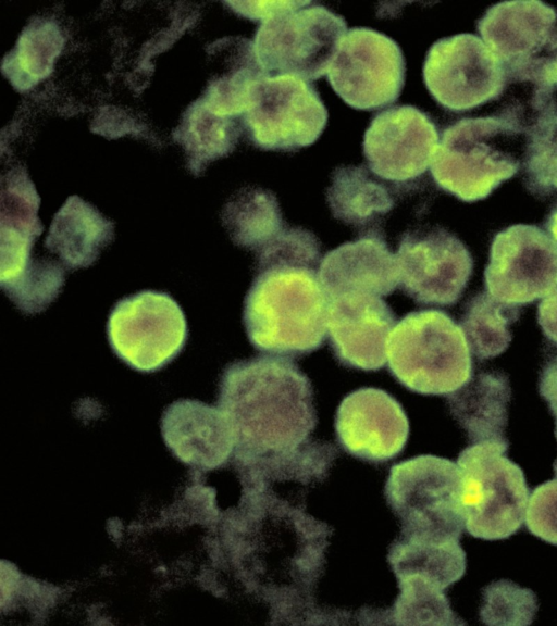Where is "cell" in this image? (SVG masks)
<instances>
[{
	"label": "cell",
	"mask_w": 557,
	"mask_h": 626,
	"mask_svg": "<svg viewBox=\"0 0 557 626\" xmlns=\"http://www.w3.org/2000/svg\"><path fill=\"white\" fill-rule=\"evenodd\" d=\"M537 608L532 590L502 579L483 588L480 617L486 625H529Z\"/></svg>",
	"instance_id": "f546056e"
},
{
	"label": "cell",
	"mask_w": 557,
	"mask_h": 626,
	"mask_svg": "<svg viewBox=\"0 0 557 626\" xmlns=\"http://www.w3.org/2000/svg\"><path fill=\"white\" fill-rule=\"evenodd\" d=\"M520 306L507 304L481 292L465 305L460 327L469 348L479 360L503 353L511 341L509 326L518 320Z\"/></svg>",
	"instance_id": "484cf974"
},
{
	"label": "cell",
	"mask_w": 557,
	"mask_h": 626,
	"mask_svg": "<svg viewBox=\"0 0 557 626\" xmlns=\"http://www.w3.org/2000/svg\"><path fill=\"white\" fill-rule=\"evenodd\" d=\"M63 38L58 26L37 21L22 33L15 49L4 59L3 73L18 90H26L47 77L60 54Z\"/></svg>",
	"instance_id": "4316f807"
},
{
	"label": "cell",
	"mask_w": 557,
	"mask_h": 626,
	"mask_svg": "<svg viewBox=\"0 0 557 626\" xmlns=\"http://www.w3.org/2000/svg\"><path fill=\"white\" fill-rule=\"evenodd\" d=\"M183 128L186 149L205 161L227 155L239 136L238 125L233 117L214 113L202 101L190 108Z\"/></svg>",
	"instance_id": "f1b7e54d"
},
{
	"label": "cell",
	"mask_w": 557,
	"mask_h": 626,
	"mask_svg": "<svg viewBox=\"0 0 557 626\" xmlns=\"http://www.w3.org/2000/svg\"><path fill=\"white\" fill-rule=\"evenodd\" d=\"M508 448L507 439L475 442L457 459L465 528L474 538L507 539L523 524L529 487Z\"/></svg>",
	"instance_id": "5b68a950"
},
{
	"label": "cell",
	"mask_w": 557,
	"mask_h": 626,
	"mask_svg": "<svg viewBox=\"0 0 557 626\" xmlns=\"http://www.w3.org/2000/svg\"><path fill=\"white\" fill-rule=\"evenodd\" d=\"M386 500L401 523V535L460 540L465 527L457 463L419 455L392 466Z\"/></svg>",
	"instance_id": "8992f818"
},
{
	"label": "cell",
	"mask_w": 557,
	"mask_h": 626,
	"mask_svg": "<svg viewBox=\"0 0 557 626\" xmlns=\"http://www.w3.org/2000/svg\"><path fill=\"white\" fill-rule=\"evenodd\" d=\"M161 431L178 459L203 468L221 465L236 447L223 411L198 400L181 399L170 404L162 414Z\"/></svg>",
	"instance_id": "ffe728a7"
},
{
	"label": "cell",
	"mask_w": 557,
	"mask_h": 626,
	"mask_svg": "<svg viewBox=\"0 0 557 626\" xmlns=\"http://www.w3.org/2000/svg\"><path fill=\"white\" fill-rule=\"evenodd\" d=\"M537 322L545 337L557 343V286L539 303Z\"/></svg>",
	"instance_id": "836d02e7"
},
{
	"label": "cell",
	"mask_w": 557,
	"mask_h": 626,
	"mask_svg": "<svg viewBox=\"0 0 557 626\" xmlns=\"http://www.w3.org/2000/svg\"><path fill=\"white\" fill-rule=\"evenodd\" d=\"M222 223L236 246L255 253L286 226L275 195L260 187L238 190L224 205Z\"/></svg>",
	"instance_id": "d4e9b609"
},
{
	"label": "cell",
	"mask_w": 557,
	"mask_h": 626,
	"mask_svg": "<svg viewBox=\"0 0 557 626\" xmlns=\"http://www.w3.org/2000/svg\"><path fill=\"white\" fill-rule=\"evenodd\" d=\"M107 336L121 361L135 371L152 373L183 351L188 327L184 311L168 292L141 290L114 304Z\"/></svg>",
	"instance_id": "9c48e42d"
},
{
	"label": "cell",
	"mask_w": 557,
	"mask_h": 626,
	"mask_svg": "<svg viewBox=\"0 0 557 626\" xmlns=\"http://www.w3.org/2000/svg\"><path fill=\"white\" fill-rule=\"evenodd\" d=\"M552 78H553L554 84L557 85V58H556L555 64L553 66Z\"/></svg>",
	"instance_id": "8d00e7d4"
},
{
	"label": "cell",
	"mask_w": 557,
	"mask_h": 626,
	"mask_svg": "<svg viewBox=\"0 0 557 626\" xmlns=\"http://www.w3.org/2000/svg\"><path fill=\"white\" fill-rule=\"evenodd\" d=\"M484 285L493 298L517 306L545 297L557 286V243L536 225L502 229L491 242Z\"/></svg>",
	"instance_id": "4fadbf2b"
},
{
	"label": "cell",
	"mask_w": 557,
	"mask_h": 626,
	"mask_svg": "<svg viewBox=\"0 0 557 626\" xmlns=\"http://www.w3.org/2000/svg\"><path fill=\"white\" fill-rule=\"evenodd\" d=\"M395 323L393 310L380 297L350 295L329 301V342L336 359L347 367L382 368Z\"/></svg>",
	"instance_id": "ac0fdd59"
},
{
	"label": "cell",
	"mask_w": 557,
	"mask_h": 626,
	"mask_svg": "<svg viewBox=\"0 0 557 626\" xmlns=\"http://www.w3.org/2000/svg\"><path fill=\"white\" fill-rule=\"evenodd\" d=\"M405 76V58L398 43L368 27L346 33L327 71L330 85L344 102L364 111L395 102Z\"/></svg>",
	"instance_id": "8fae6325"
},
{
	"label": "cell",
	"mask_w": 557,
	"mask_h": 626,
	"mask_svg": "<svg viewBox=\"0 0 557 626\" xmlns=\"http://www.w3.org/2000/svg\"><path fill=\"white\" fill-rule=\"evenodd\" d=\"M320 258L315 235L288 225L256 253L243 323L258 351L299 358L324 342L329 298L319 278Z\"/></svg>",
	"instance_id": "6da1fadb"
},
{
	"label": "cell",
	"mask_w": 557,
	"mask_h": 626,
	"mask_svg": "<svg viewBox=\"0 0 557 626\" xmlns=\"http://www.w3.org/2000/svg\"><path fill=\"white\" fill-rule=\"evenodd\" d=\"M395 603L397 624L461 625L443 590L424 585H400Z\"/></svg>",
	"instance_id": "4dcf8cb0"
},
{
	"label": "cell",
	"mask_w": 557,
	"mask_h": 626,
	"mask_svg": "<svg viewBox=\"0 0 557 626\" xmlns=\"http://www.w3.org/2000/svg\"><path fill=\"white\" fill-rule=\"evenodd\" d=\"M511 389L507 375L482 372L447 398L450 412L472 443L506 439Z\"/></svg>",
	"instance_id": "7402d4cb"
},
{
	"label": "cell",
	"mask_w": 557,
	"mask_h": 626,
	"mask_svg": "<svg viewBox=\"0 0 557 626\" xmlns=\"http://www.w3.org/2000/svg\"><path fill=\"white\" fill-rule=\"evenodd\" d=\"M327 116L319 92L306 79L267 75L251 89L244 125L257 148L293 152L321 136Z\"/></svg>",
	"instance_id": "30bf717a"
},
{
	"label": "cell",
	"mask_w": 557,
	"mask_h": 626,
	"mask_svg": "<svg viewBox=\"0 0 557 626\" xmlns=\"http://www.w3.org/2000/svg\"><path fill=\"white\" fill-rule=\"evenodd\" d=\"M544 226L546 233L557 243V202L550 209V212L546 217Z\"/></svg>",
	"instance_id": "e575fe53"
},
{
	"label": "cell",
	"mask_w": 557,
	"mask_h": 626,
	"mask_svg": "<svg viewBox=\"0 0 557 626\" xmlns=\"http://www.w3.org/2000/svg\"><path fill=\"white\" fill-rule=\"evenodd\" d=\"M376 177L364 165L336 167L326 190L332 215L347 225L367 228L389 213L394 199Z\"/></svg>",
	"instance_id": "cb8c5ba5"
},
{
	"label": "cell",
	"mask_w": 557,
	"mask_h": 626,
	"mask_svg": "<svg viewBox=\"0 0 557 626\" xmlns=\"http://www.w3.org/2000/svg\"><path fill=\"white\" fill-rule=\"evenodd\" d=\"M555 477L536 486L528 500L524 522L532 535L557 546V470Z\"/></svg>",
	"instance_id": "1f68e13d"
},
{
	"label": "cell",
	"mask_w": 557,
	"mask_h": 626,
	"mask_svg": "<svg viewBox=\"0 0 557 626\" xmlns=\"http://www.w3.org/2000/svg\"><path fill=\"white\" fill-rule=\"evenodd\" d=\"M35 213H1L0 285L24 314L45 311L62 291L63 267L51 259L32 256L34 241L42 231Z\"/></svg>",
	"instance_id": "2e32d148"
},
{
	"label": "cell",
	"mask_w": 557,
	"mask_h": 626,
	"mask_svg": "<svg viewBox=\"0 0 557 626\" xmlns=\"http://www.w3.org/2000/svg\"><path fill=\"white\" fill-rule=\"evenodd\" d=\"M431 116L409 104L373 116L363 136V155L371 172L388 181L408 183L425 173L438 145Z\"/></svg>",
	"instance_id": "9a60e30c"
},
{
	"label": "cell",
	"mask_w": 557,
	"mask_h": 626,
	"mask_svg": "<svg viewBox=\"0 0 557 626\" xmlns=\"http://www.w3.org/2000/svg\"><path fill=\"white\" fill-rule=\"evenodd\" d=\"M319 278L329 301L350 295L388 296L399 285L396 255L374 228L329 251Z\"/></svg>",
	"instance_id": "d6986e66"
},
{
	"label": "cell",
	"mask_w": 557,
	"mask_h": 626,
	"mask_svg": "<svg viewBox=\"0 0 557 626\" xmlns=\"http://www.w3.org/2000/svg\"><path fill=\"white\" fill-rule=\"evenodd\" d=\"M311 1H230L225 2L238 15L251 21H265L278 13L301 8Z\"/></svg>",
	"instance_id": "d6a6232c"
},
{
	"label": "cell",
	"mask_w": 557,
	"mask_h": 626,
	"mask_svg": "<svg viewBox=\"0 0 557 626\" xmlns=\"http://www.w3.org/2000/svg\"><path fill=\"white\" fill-rule=\"evenodd\" d=\"M346 28L343 16L310 2L263 21L253 48L268 75L314 80L329 71Z\"/></svg>",
	"instance_id": "ba28073f"
},
{
	"label": "cell",
	"mask_w": 557,
	"mask_h": 626,
	"mask_svg": "<svg viewBox=\"0 0 557 626\" xmlns=\"http://www.w3.org/2000/svg\"><path fill=\"white\" fill-rule=\"evenodd\" d=\"M523 184L539 199L557 192V112L541 117L525 133Z\"/></svg>",
	"instance_id": "83f0119b"
},
{
	"label": "cell",
	"mask_w": 557,
	"mask_h": 626,
	"mask_svg": "<svg viewBox=\"0 0 557 626\" xmlns=\"http://www.w3.org/2000/svg\"><path fill=\"white\" fill-rule=\"evenodd\" d=\"M524 146L525 134L496 115L463 117L442 132L431 174L459 200H483L518 173Z\"/></svg>",
	"instance_id": "3957f363"
},
{
	"label": "cell",
	"mask_w": 557,
	"mask_h": 626,
	"mask_svg": "<svg viewBox=\"0 0 557 626\" xmlns=\"http://www.w3.org/2000/svg\"><path fill=\"white\" fill-rule=\"evenodd\" d=\"M549 410L552 412V414L555 416L556 418V428H555V435H556V439H557V403L549 406ZM553 468H557V459L555 460L554 464H553Z\"/></svg>",
	"instance_id": "d590c367"
},
{
	"label": "cell",
	"mask_w": 557,
	"mask_h": 626,
	"mask_svg": "<svg viewBox=\"0 0 557 626\" xmlns=\"http://www.w3.org/2000/svg\"><path fill=\"white\" fill-rule=\"evenodd\" d=\"M386 358L392 375L422 395H450L473 376L461 327L438 310L405 315L388 336Z\"/></svg>",
	"instance_id": "277c9868"
},
{
	"label": "cell",
	"mask_w": 557,
	"mask_h": 626,
	"mask_svg": "<svg viewBox=\"0 0 557 626\" xmlns=\"http://www.w3.org/2000/svg\"><path fill=\"white\" fill-rule=\"evenodd\" d=\"M218 402L242 452H294L317 424L311 383L285 356L258 355L227 364Z\"/></svg>",
	"instance_id": "7a4b0ae2"
},
{
	"label": "cell",
	"mask_w": 557,
	"mask_h": 626,
	"mask_svg": "<svg viewBox=\"0 0 557 626\" xmlns=\"http://www.w3.org/2000/svg\"><path fill=\"white\" fill-rule=\"evenodd\" d=\"M396 261L401 291L423 305L455 304L473 270L468 248L442 227L404 234Z\"/></svg>",
	"instance_id": "5bb4252c"
},
{
	"label": "cell",
	"mask_w": 557,
	"mask_h": 626,
	"mask_svg": "<svg viewBox=\"0 0 557 626\" xmlns=\"http://www.w3.org/2000/svg\"><path fill=\"white\" fill-rule=\"evenodd\" d=\"M388 562L399 583H421L444 590L466 572L459 540H432L401 535L389 547Z\"/></svg>",
	"instance_id": "603a6c76"
},
{
	"label": "cell",
	"mask_w": 557,
	"mask_h": 626,
	"mask_svg": "<svg viewBox=\"0 0 557 626\" xmlns=\"http://www.w3.org/2000/svg\"><path fill=\"white\" fill-rule=\"evenodd\" d=\"M114 238V224L83 199L70 197L55 213L45 247L69 271L92 265Z\"/></svg>",
	"instance_id": "44dd1931"
},
{
	"label": "cell",
	"mask_w": 557,
	"mask_h": 626,
	"mask_svg": "<svg viewBox=\"0 0 557 626\" xmlns=\"http://www.w3.org/2000/svg\"><path fill=\"white\" fill-rule=\"evenodd\" d=\"M335 429L347 452L367 461L384 462L405 447L409 423L394 397L382 389L366 387L343 399L336 412Z\"/></svg>",
	"instance_id": "e0dca14e"
},
{
	"label": "cell",
	"mask_w": 557,
	"mask_h": 626,
	"mask_svg": "<svg viewBox=\"0 0 557 626\" xmlns=\"http://www.w3.org/2000/svg\"><path fill=\"white\" fill-rule=\"evenodd\" d=\"M484 43L503 65L507 83L554 86L557 10L539 0L503 1L476 21Z\"/></svg>",
	"instance_id": "52a82bcc"
},
{
	"label": "cell",
	"mask_w": 557,
	"mask_h": 626,
	"mask_svg": "<svg viewBox=\"0 0 557 626\" xmlns=\"http://www.w3.org/2000/svg\"><path fill=\"white\" fill-rule=\"evenodd\" d=\"M423 80L433 99L450 112L497 100L507 85L503 65L473 34L436 40L425 55Z\"/></svg>",
	"instance_id": "7c38bea8"
}]
</instances>
